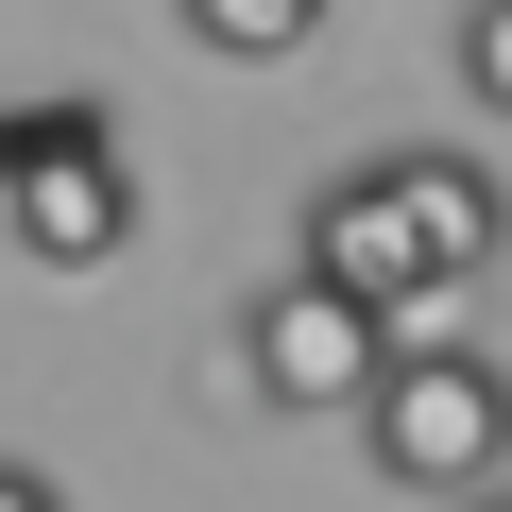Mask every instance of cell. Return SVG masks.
<instances>
[{
	"instance_id": "9c48e42d",
	"label": "cell",
	"mask_w": 512,
	"mask_h": 512,
	"mask_svg": "<svg viewBox=\"0 0 512 512\" xmlns=\"http://www.w3.org/2000/svg\"><path fill=\"white\" fill-rule=\"evenodd\" d=\"M444 512H512V478H495V495H444Z\"/></svg>"
},
{
	"instance_id": "8992f818",
	"label": "cell",
	"mask_w": 512,
	"mask_h": 512,
	"mask_svg": "<svg viewBox=\"0 0 512 512\" xmlns=\"http://www.w3.org/2000/svg\"><path fill=\"white\" fill-rule=\"evenodd\" d=\"M188 35H205V52H256V69H274V52H308V35H325V0H188Z\"/></svg>"
},
{
	"instance_id": "ba28073f",
	"label": "cell",
	"mask_w": 512,
	"mask_h": 512,
	"mask_svg": "<svg viewBox=\"0 0 512 512\" xmlns=\"http://www.w3.org/2000/svg\"><path fill=\"white\" fill-rule=\"evenodd\" d=\"M0 512H69V495H52V478H35V461H0Z\"/></svg>"
},
{
	"instance_id": "5b68a950",
	"label": "cell",
	"mask_w": 512,
	"mask_h": 512,
	"mask_svg": "<svg viewBox=\"0 0 512 512\" xmlns=\"http://www.w3.org/2000/svg\"><path fill=\"white\" fill-rule=\"evenodd\" d=\"M120 120L103 103H69V86H35V103H0V188H18V171H52V154H103Z\"/></svg>"
},
{
	"instance_id": "6da1fadb",
	"label": "cell",
	"mask_w": 512,
	"mask_h": 512,
	"mask_svg": "<svg viewBox=\"0 0 512 512\" xmlns=\"http://www.w3.org/2000/svg\"><path fill=\"white\" fill-rule=\"evenodd\" d=\"M512 256V205H495V171L478 154H359L325 205H308V274L325 291H359L393 342L444 308V291H478Z\"/></svg>"
},
{
	"instance_id": "277c9868",
	"label": "cell",
	"mask_w": 512,
	"mask_h": 512,
	"mask_svg": "<svg viewBox=\"0 0 512 512\" xmlns=\"http://www.w3.org/2000/svg\"><path fill=\"white\" fill-rule=\"evenodd\" d=\"M0 239H18L35 274H103V256H137V154L103 137V154L18 171V188H0Z\"/></svg>"
},
{
	"instance_id": "7a4b0ae2",
	"label": "cell",
	"mask_w": 512,
	"mask_h": 512,
	"mask_svg": "<svg viewBox=\"0 0 512 512\" xmlns=\"http://www.w3.org/2000/svg\"><path fill=\"white\" fill-rule=\"evenodd\" d=\"M359 444H376V478L427 495V512H444V495H495V478H512V376H495L478 342H427V325H410V342L376 359V393H359Z\"/></svg>"
},
{
	"instance_id": "3957f363",
	"label": "cell",
	"mask_w": 512,
	"mask_h": 512,
	"mask_svg": "<svg viewBox=\"0 0 512 512\" xmlns=\"http://www.w3.org/2000/svg\"><path fill=\"white\" fill-rule=\"evenodd\" d=\"M376 359H393V325H376L359 291H325L308 256H291V274L239 308V393H274V410H342V427H359Z\"/></svg>"
},
{
	"instance_id": "52a82bcc",
	"label": "cell",
	"mask_w": 512,
	"mask_h": 512,
	"mask_svg": "<svg viewBox=\"0 0 512 512\" xmlns=\"http://www.w3.org/2000/svg\"><path fill=\"white\" fill-rule=\"evenodd\" d=\"M461 86L478 120H512V0H461Z\"/></svg>"
}]
</instances>
